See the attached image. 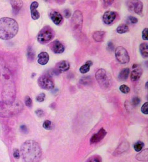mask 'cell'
Returning a JSON list of instances; mask_svg holds the SVG:
<instances>
[{
  "mask_svg": "<svg viewBox=\"0 0 148 162\" xmlns=\"http://www.w3.org/2000/svg\"><path fill=\"white\" fill-rule=\"evenodd\" d=\"M0 81L3 86L1 93L3 102L12 104L16 101V85L12 73L2 60H0Z\"/></svg>",
  "mask_w": 148,
  "mask_h": 162,
  "instance_id": "6da1fadb",
  "label": "cell"
},
{
  "mask_svg": "<svg viewBox=\"0 0 148 162\" xmlns=\"http://www.w3.org/2000/svg\"><path fill=\"white\" fill-rule=\"evenodd\" d=\"M22 158L25 162H38L41 157V149L40 145L35 141L28 140L21 146Z\"/></svg>",
  "mask_w": 148,
  "mask_h": 162,
  "instance_id": "7a4b0ae2",
  "label": "cell"
},
{
  "mask_svg": "<svg viewBox=\"0 0 148 162\" xmlns=\"http://www.w3.org/2000/svg\"><path fill=\"white\" fill-rule=\"evenodd\" d=\"M18 31V25L13 19L3 17L0 19V39L8 40L13 39Z\"/></svg>",
  "mask_w": 148,
  "mask_h": 162,
  "instance_id": "3957f363",
  "label": "cell"
},
{
  "mask_svg": "<svg viewBox=\"0 0 148 162\" xmlns=\"http://www.w3.org/2000/svg\"><path fill=\"white\" fill-rule=\"evenodd\" d=\"M23 109V104L20 101H15L12 104H6L0 101V117L10 118L16 116Z\"/></svg>",
  "mask_w": 148,
  "mask_h": 162,
  "instance_id": "277c9868",
  "label": "cell"
},
{
  "mask_svg": "<svg viewBox=\"0 0 148 162\" xmlns=\"http://www.w3.org/2000/svg\"><path fill=\"white\" fill-rule=\"evenodd\" d=\"M55 34L54 29L50 26H45L38 35L37 40L40 44H47L54 39Z\"/></svg>",
  "mask_w": 148,
  "mask_h": 162,
  "instance_id": "5b68a950",
  "label": "cell"
},
{
  "mask_svg": "<svg viewBox=\"0 0 148 162\" xmlns=\"http://www.w3.org/2000/svg\"><path fill=\"white\" fill-rule=\"evenodd\" d=\"M96 78L98 83L103 89L108 88L111 85V77L104 69H101L97 71L96 74Z\"/></svg>",
  "mask_w": 148,
  "mask_h": 162,
  "instance_id": "8992f818",
  "label": "cell"
},
{
  "mask_svg": "<svg viewBox=\"0 0 148 162\" xmlns=\"http://www.w3.org/2000/svg\"><path fill=\"white\" fill-rule=\"evenodd\" d=\"M115 56L117 61L121 64H127L130 61V56L126 49L121 46L116 48Z\"/></svg>",
  "mask_w": 148,
  "mask_h": 162,
  "instance_id": "52a82bcc",
  "label": "cell"
},
{
  "mask_svg": "<svg viewBox=\"0 0 148 162\" xmlns=\"http://www.w3.org/2000/svg\"><path fill=\"white\" fill-rule=\"evenodd\" d=\"M83 17L81 11H75L71 19L72 27L76 31H81L83 26Z\"/></svg>",
  "mask_w": 148,
  "mask_h": 162,
  "instance_id": "ba28073f",
  "label": "cell"
},
{
  "mask_svg": "<svg viewBox=\"0 0 148 162\" xmlns=\"http://www.w3.org/2000/svg\"><path fill=\"white\" fill-rule=\"evenodd\" d=\"M38 83L41 88L47 90H50L54 88L55 84L53 79L48 75H42L39 77Z\"/></svg>",
  "mask_w": 148,
  "mask_h": 162,
  "instance_id": "9c48e42d",
  "label": "cell"
},
{
  "mask_svg": "<svg viewBox=\"0 0 148 162\" xmlns=\"http://www.w3.org/2000/svg\"><path fill=\"white\" fill-rule=\"evenodd\" d=\"M127 6L129 10L133 11L138 15H142L143 4L140 1H127Z\"/></svg>",
  "mask_w": 148,
  "mask_h": 162,
  "instance_id": "30bf717a",
  "label": "cell"
},
{
  "mask_svg": "<svg viewBox=\"0 0 148 162\" xmlns=\"http://www.w3.org/2000/svg\"><path fill=\"white\" fill-rule=\"evenodd\" d=\"M50 47L51 50L55 54H61L63 53L65 50V47L62 42L59 40H54L50 44Z\"/></svg>",
  "mask_w": 148,
  "mask_h": 162,
  "instance_id": "8fae6325",
  "label": "cell"
},
{
  "mask_svg": "<svg viewBox=\"0 0 148 162\" xmlns=\"http://www.w3.org/2000/svg\"><path fill=\"white\" fill-rule=\"evenodd\" d=\"M69 63L67 61H65V60H63V61H61L59 62L58 63H57L56 66L54 69V71H55L57 74H60L67 71L69 69Z\"/></svg>",
  "mask_w": 148,
  "mask_h": 162,
  "instance_id": "7c38bea8",
  "label": "cell"
},
{
  "mask_svg": "<svg viewBox=\"0 0 148 162\" xmlns=\"http://www.w3.org/2000/svg\"><path fill=\"white\" fill-rule=\"evenodd\" d=\"M106 134H107L106 131L104 128H101L97 133L94 134L93 136L91 137L90 141V144H97V143L99 142L105 137Z\"/></svg>",
  "mask_w": 148,
  "mask_h": 162,
  "instance_id": "4fadbf2b",
  "label": "cell"
},
{
  "mask_svg": "<svg viewBox=\"0 0 148 162\" xmlns=\"http://www.w3.org/2000/svg\"><path fill=\"white\" fill-rule=\"evenodd\" d=\"M50 17L53 21V22L56 25H60L63 22V17L61 14L56 10H53L50 12Z\"/></svg>",
  "mask_w": 148,
  "mask_h": 162,
  "instance_id": "5bb4252c",
  "label": "cell"
},
{
  "mask_svg": "<svg viewBox=\"0 0 148 162\" xmlns=\"http://www.w3.org/2000/svg\"><path fill=\"white\" fill-rule=\"evenodd\" d=\"M116 17V13L115 12H112V11H107L104 14V16L102 19H103V21L106 24L109 25L112 24L113 22L115 21Z\"/></svg>",
  "mask_w": 148,
  "mask_h": 162,
  "instance_id": "9a60e30c",
  "label": "cell"
},
{
  "mask_svg": "<svg viewBox=\"0 0 148 162\" xmlns=\"http://www.w3.org/2000/svg\"><path fill=\"white\" fill-rule=\"evenodd\" d=\"M143 73V70L140 66H137L134 70L132 71L130 75V79L132 81H136L141 77V75Z\"/></svg>",
  "mask_w": 148,
  "mask_h": 162,
  "instance_id": "2e32d148",
  "label": "cell"
},
{
  "mask_svg": "<svg viewBox=\"0 0 148 162\" xmlns=\"http://www.w3.org/2000/svg\"><path fill=\"white\" fill-rule=\"evenodd\" d=\"M38 3L36 1H34L31 3V6H30V9H31V17L33 19L36 20L40 18V13L36 10V9L38 7Z\"/></svg>",
  "mask_w": 148,
  "mask_h": 162,
  "instance_id": "e0dca14e",
  "label": "cell"
},
{
  "mask_svg": "<svg viewBox=\"0 0 148 162\" xmlns=\"http://www.w3.org/2000/svg\"><path fill=\"white\" fill-rule=\"evenodd\" d=\"M49 61V55L46 52H42L39 54L38 57V62L41 65H45Z\"/></svg>",
  "mask_w": 148,
  "mask_h": 162,
  "instance_id": "ac0fdd59",
  "label": "cell"
},
{
  "mask_svg": "<svg viewBox=\"0 0 148 162\" xmlns=\"http://www.w3.org/2000/svg\"><path fill=\"white\" fill-rule=\"evenodd\" d=\"M10 3L13 8V13L16 14L19 12V10L23 6V1L21 0H13V1H10Z\"/></svg>",
  "mask_w": 148,
  "mask_h": 162,
  "instance_id": "d6986e66",
  "label": "cell"
},
{
  "mask_svg": "<svg viewBox=\"0 0 148 162\" xmlns=\"http://www.w3.org/2000/svg\"><path fill=\"white\" fill-rule=\"evenodd\" d=\"M136 159L140 161H147L148 160V149H144L137 154Z\"/></svg>",
  "mask_w": 148,
  "mask_h": 162,
  "instance_id": "ffe728a7",
  "label": "cell"
},
{
  "mask_svg": "<svg viewBox=\"0 0 148 162\" xmlns=\"http://www.w3.org/2000/svg\"><path fill=\"white\" fill-rule=\"evenodd\" d=\"M105 31H96L93 34V39L95 41H96L97 42H102L104 39L105 36Z\"/></svg>",
  "mask_w": 148,
  "mask_h": 162,
  "instance_id": "44dd1931",
  "label": "cell"
},
{
  "mask_svg": "<svg viewBox=\"0 0 148 162\" xmlns=\"http://www.w3.org/2000/svg\"><path fill=\"white\" fill-rule=\"evenodd\" d=\"M129 74H130V69L126 68V69H123L120 71V72L118 75L119 80L121 81H123L127 80L129 76Z\"/></svg>",
  "mask_w": 148,
  "mask_h": 162,
  "instance_id": "7402d4cb",
  "label": "cell"
},
{
  "mask_svg": "<svg viewBox=\"0 0 148 162\" xmlns=\"http://www.w3.org/2000/svg\"><path fill=\"white\" fill-rule=\"evenodd\" d=\"M139 50L142 56L144 58L148 57V44L146 42H144L140 44L139 47Z\"/></svg>",
  "mask_w": 148,
  "mask_h": 162,
  "instance_id": "603a6c76",
  "label": "cell"
},
{
  "mask_svg": "<svg viewBox=\"0 0 148 162\" xmlns=\"http://www.w3.org/2000/svg\"><path fill=\"white\" fill-rule=\"evenodd\" d=\"M129 148V144L128 142H122L121 144L118 147V148L116 149L115 151V153L117 154H121L125 151H126Z\"/></svg>",
  "mask_w": 148,
  "mask_h": 162,
  "instance_id": "cb8c5ba5",
  "label": "cell"
},
{
  "mask_svg": "<svg viewBox=\"0 0 148 162\" xmlns=\"http://www.w3.org/2000/svg\"><path fill=\"white\" fill-rule=\"evenodd\" d=\"M92 65H93V63L91 61H86L85 65H83V66H81L80 69H79V71H80V72L81 74H86L90 70V66Z\"/></svg>",
  "mask_w": 148,
  "mask_h": 162,
  "instance_id": "d4e9b609",
  "label": "cell"
},
{
  "mask_svg": "<svg viewBox=\"0 0 148 162\" xmlns=\"http://www.w3.org/2000/svg\"><path fill=\"white\" fill-rule=\"evenodd\" d=\"M128 31H129L128 26L127 24H120L116 29L117 33H120V34L125 33L128 32Z\"/></svg>",
  "mask_w": 148,
  "mask_h": 162,
  "instance_id": "484cf974",
  "label": "cell"
},
{
  "mask_svg": "<svg viewBox=\"0 0 148 162\" xmlns=\"http://www.w3.org/2000/svg\"><path fill=\"white\" fill-rule=\"evenodd\" d=\"M144 144L142 141H137L134 144V148L137 152H140L144 148Z\"/></svg>",
  "mask_w": 148,
  "mask_h": 162,
  "instance_id": "4316f807",
  "label": "cell"
},
{
  "mask_svg": "<svg viewBox=\"0 0 148 162\" xmlns=\"http://www.w3.org/2000/svg\"><path fill=\"white\" fill-rule=\"evenodd\" d=\"M91 82H92V79H91L90 77H89V76L81 78L80 81H79L80 84L83 85H89Z\"/></svg>",
  "mask_w": 148,
  "mask_h": 162,
  "instance_id": "83f0119b",
  "label": "cell"
},
{
  "mask_svg": "<svg viewBox=\"0 0 148 162\" xmlns=\"http://www.w3.org/2000/svg\"><path fill=\"white\" fill-rule=\"evenodd\" d=\"M43 127L45 129L48 130H52V123L50 121H49V120L45 121V122L43 124Z\"/></svg>",
  "mask_w": 148,
  "mask_h": 162,
  "instance_id": "f1b7e54d",
  "label": "cell"
},
{
  "mask_svg": "<svg viewBox=\"0 0 148 162\" xmlns=\"http://www.w3.org/2000/svg\"><path fill=\"white\" fill-rule=\"evenodd\" d=\"M120 91L121 93H123L124 94H127V93H128L129 92H130V88L128 87V86L123 84V85H121L120 86Z\"/></svg>",
  "mask_w": 148,
  "mask_h": 162,
  "instance_id": "f546056e",
  "label": "cell"
},
{
  "mask_svg": "<svg viewBox=\"0 0 148 162\" xmlns=\"http://www.w3.org/2000/svg\"><path fill=\"white\" fill-rule=\"evenodd\" d=\"M28 56L29 59L33 60L35 58V52L33 51L31 47H29L28 51Z\"/></svg>",
  "mask_w": 148,
  "mask_h": 162,
  "instance_id": "4dcf8cb0",
  "label": "cell"
},
{
  "mask_svg": "<svg viewBox=\"0 0 148 162\" xmlns=\"http://www.w3.org/2000/svg\"><path fill=\"white\" fill-rule=\"evenodd\" d=\"M25 103L26 105V106H28L29 107H31L32 106L33 104V101L31 98H30L29 96H26L25 98Z\"/></svg>",
  "mask_w": 148,
  "mask_h": 162,
  "instance_id": "1f68e13d",
  "label": "cell"
},
{
  "mask_svg": "<svg viewBox=\"0 0 148 162\" xmlns=\"http://www.w3.org/2000/svg\"><path fill=\"white\" fill-rule=\"evenodd\" d=\"M141 111L144 114H148V102L144 103L141 107Z\"/></svg>",
  "mask_w": 148,
  "mask_h": 162,
  "instance_id": "d6a6232c",
  "label": "cell"
},
{
  "mask_svg": "<svg viewBox=\"0 0 148 162\" xmlns=\"http://www.w3.org/2000/svg\"><path fill=\"white\" fill-rule=\"evenodd\" d=\"M45 99V94L42 93L39 94L36 97V100L38 101H39V102H42Z\"/></svg>",
  "mask_w": 148,
  "mask_h": 162,
  "instance_id": "836d02e7",
  "label": "cell"
},
{
  "mask_svg": "<svg viewBox=\"0 0 148 162\" xmlns=\"http://www.w3.org/2000/svg\"><path fill=\"white\" fill-rule=\"evenodd\" d=\"M63 15L66 18L69 19L71 16V10L69 9H65L63 11Z\"/></svg>",
  "mask_w": 148,
  "mask_h": 162,
  "instance_id": "e575fe53",
  "label": "cell"
},
{
  "mask_svg": "<svg viewBox=\"0 0 148 162\" xmlns=\"http://www.w3.org/2000/svg\"><path fill=\"white\" fill-rule=\"evenodd\" d=\"M140 103V99L139 97H134V98L132 99V104L134 106H137Z\"/></svg>",
  "mask_w": 148,
  "mask_h": 162,
  "instance_id": "d590c367",
  "label": "cell"
},
{
  "mask_svg": "<svg viewBox=\"0 0 148 162\" xmlns=\"http://www.w3.org/2000/svg\"><path fill=\"white\" fill-rule=\"evenodd\" d=\"M148 29L145 28L142 31V39L144 40H147L148 39Z\"/></svg>",
  "mask_w": 148,
  "mask_h": 162,
  "instance_id": "8d00e7d4",
  "label": "cell"
},
{
  "mask_svg": "<svg viewBox=\"0 0 148 162\" xmlns=\"http://www.w3.org/2000/svg\"><path fill=\"white\" fill-rule=\"evenodd\" d=\"M13 157L17 158V159L19 158L20 152H19V151H18V149H13Z\"/></svg>",
  "mask_w": 148,
  "mask_h": 162,
  "instance_id": "74e56055",
  "label": "cell"
},
{
  "mask_svg": "<svg viewBox=\"0 0 148 162\" xmlns=\"http://www.w3.org/2000/svg\"><path fill=\"white\" fill-rule=\"evenodd\" d=\"M128 19H129V21H130V22H131L132 24H136L137 22H138V19L136 17H135L130 16V17H129Z\"/></svg>",
  "mask_w": 148,
  "mask_h": 162,
  "instance_id": "f35d334b",
  "label": "cell"
},
{
  "mask_svg": "<svg viewBox=\"0 0 148 162\" xmlns=\"http://www.w3.org/2000/svg\"><path fill=\"white\" fill-rule=\"evenodd\" d=\"M89 162H102V161L99 157H93L91 158Z\"/></svg>",
  "mask_w": 148,
  "mask_h": 162,
  "instance_id": "ab89813d",
  "label": "cell"
},
{
  "mask_svg": "<svg viewBox=\"0 0 148 162\" xmlns=\"http://www.w3.org/2000/svg\"><path fill=\"white\" fill-rule=\"evenodd\" d=\"M36 114L38 116V117H42L44 114V112L43 110H41V109H38L35 111Z\"/></svg>",
  "mask_w": 148,
  "mask_h": 162,
  "instance_id": "60d3db41",
  "label": "cell"
},
{
  "mask_svg": "<svg viewBox=\"0 0 148 162\" xmlns=\"http://www.w3.org/2000/svg\"><path fill=\"white\" fill-rule=\"evenodd\" d=\"M104 3V8H107V7H108L109 6H110L111 5H112V3H114V1H103Z\"/></svg>",
  "mask_w": 148,
  "mask_h": 162,
  "instance_id": "b9f144b4",
  "label": "cell"
},
{
  "mask_svg": "<svg viewBox=\"0 0 148 162\" xmlns=\"http://www.w3.org/2000/svg\"><path fill=\"white\" fill-rule=\"evenodd\" d=\"M21 130L22 131H23L24 133H27L28 132V128L26 127L25 126H24V125H22V126H21Z\"/></svg>",
  "mask_w": 148,
  "mask_h": 162,
  "instance_id": "7bdbcfd3",
  "label": "cell"
},
{
  "mask_svg": "<svg viewBox=\"0 0 148 162\" xmlns=\"http://www.w3.org/2000/svg\"><path fill=\"white\" fill-rule=\"evenodd\" d=\"M108 47H109V49L111 51H113L114 49V45L111 42H109L108 43Z\"/></svg>",
  "mask_w": 148,
  "mask_h": 162,
  "instance_id": "ee69618b",
  "label": "cell"
},
{
  "mask_svg": "<svg viewBox=\"0 0 148 162\" xmlns=\"http://www.w3.org/2000/svg\"><path fill=\"white\" fill-rule=\"evenodd\" d=\"M146 89L147 88V82L146 84Z\"/></svg>",
  "mask_w": 148,
  "mask_h": 162,
  "instance_id": "f6af8a7d",
  "label": "cell"
}]
</instances>
